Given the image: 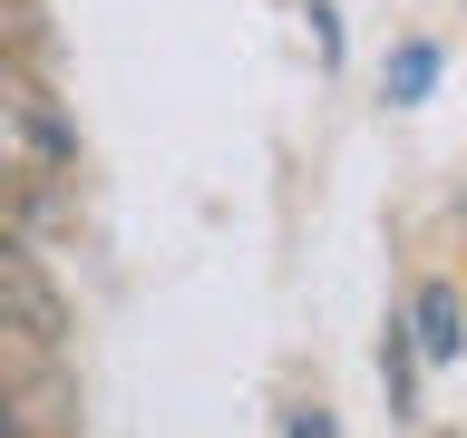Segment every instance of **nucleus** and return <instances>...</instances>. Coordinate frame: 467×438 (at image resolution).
Instances as JSON below:
<instances>
[{"mask_svg":"<svg viewBox=\"0 0 467 438\" xmlns=\"http://www.w3.org/2000/svg\"><path fill=\"white\" fill-rule=\"evenodd\" d=\"M10 146H20L29 175H68L78 166V127L49 108V88L29 78V68H10Z\"/></svg>","mask_w":467,"mask_h":438,"instance_id":"obj_1","label":"nucleus"},{"mask_svg":"<svg viewBox=\"0 0 467 438\" xmlns=\"http://www.w3.org/2000/svg\"><path fill=\"white\" fill-rule=\"evenodd\" d=\"M0 292H10V331H20V350H29V360H49V350L68 341V302L39 283L29 244H10V254H0Z\"/></svg>","mask_w":467,"mask_h":438,"instance_id":"obj_2","label":"nucleus"},{"mask_svg":"<svg viewBox=\"0 0 467 438\" xmlns=\"http://www.w3.org/2000/svg\"><path fill=\"white\" fill-rule=\"evenodd\" d=\"M409 331H419V350H429V360H458V350H467V302H458V283H429V292H419Z\"/></svg>","mask_w":467,"mask_h":438,"instance_id":"obj_3","label":"nucleus"},{"mask_svg":"<svg viewBox=\"0 0 467 438\" xmlns=\"http://www.w3.org/2000/svg\"><path fill=\"white\" fill-rule=\"evenodd\" d=\"M379 88H389V108H419V98L438 88V49H429V39H400L389 68H379Z\"/></svg>","mask_w":467,"mask_h":438,"instance_id":"obj_4","label":"nucleus"},{"mask_svg":"<svg viewBox=\"0 0 467 438\" xmlns=\"http://www.w3.org/2000/svg\"><path fill=\"white\" fill-rule=\"evenodd\" d=\"M379 380H389V409L409 419V321H389V331H379Z\"/></svg>","mask_w":467,"mask_h":438,"instance_id":"obj_5","label":"nucleus"},{"mask_svg":"<svg viewBox=\"0 0 467 438\" xmlns=\"http://www.w3.org/2000/svg\"><path fill=\"white\" fill-rule=\"evenodd\" d=\"M292 438H341V429H331V409H321V400H302V409H292Z\"/></svg>","mask_w":467,"mask_h":438,"instance_id":"obj_6","label":"nucleus"}]
</instances>
